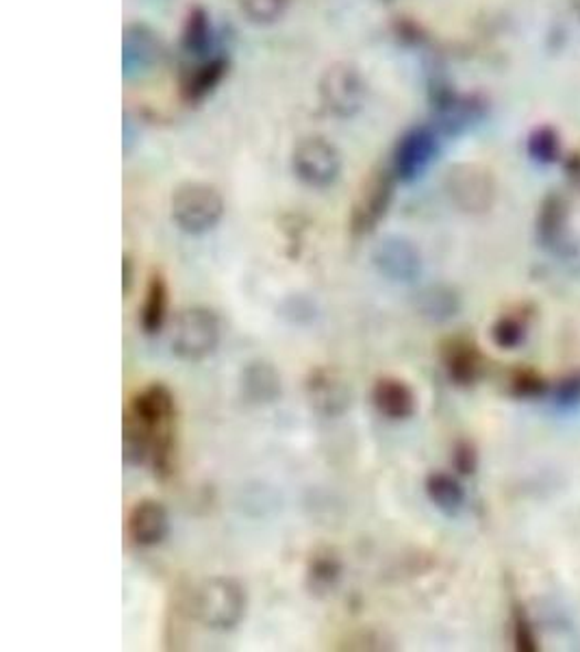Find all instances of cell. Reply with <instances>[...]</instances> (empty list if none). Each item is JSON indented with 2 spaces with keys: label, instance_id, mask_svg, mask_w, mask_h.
Returning <instances> with one entry per match:
<instances>
[{
  "label": "cell",
  "instance_id": "cell-1",
  "mask_svg": "<svg viewBox=\"0 0 580 652\" xmlns=\"http://www.w3.org/2000/svg\"><path fill=\"white\" fill-rule=\"evenodd\" d=\"M177 402L172 391L152 383L130 398L123 418V446L129 463L150 461L155 474H172Z\"/></svg>",
  "mask_w": 580,
  "mask_h": 652
},
{
  "label": "cell",
  "instance_id": "cell-2",
  "mask_svg": "<svg viewBox=\"0 0 580 652\" xmlns=\"http://www.w3.org/2000/svg\"><path fill=\"white\" fill-rule=\"evenodd\" d=\"M196 618L215 631L235 629L246 613V591L235 579L213 577L193 593Z\"/></svg>",
  "mask_w": 580,
  "mask_h": 652
},
{
  "label": "cell",
  "instance_id": "cell-3",
  "mask_svg": "<svg viewBox=\"0 0 580 652\" xmlns=\"http://www.w3.org/2000/svg\"><path fill=\"white\" fill-rule=\"evenodd\" d=\"M170 213L175 224L190 235L211 231L224 215V198L218 188L200 181L183 183L175 190L170 200Z\"/></svg>",
  "mask_w": 580,
  "mask_h": 652
},
{
  "label": "cell",
  "instance_id": "cell-4",
  "mask_svg": "<svg viewBox=\"0 0 580 652\" xmlns=\"http://www.w3.org/2000/svg\"><path fill=\"white\" fill-rule=\"evenodd\" d=\"M318 96L330 116L346 120L361 112L368 96V81L359 65L335 62L320 76Z\"/></svg>",
  "mask_w": 580,
  "mask_h": 652
},
{
  "label": "cell",
  "instance_id": "cell-5",
  "mask_svg": "<svg viewBox=\"0 0 580 652\" xmlns=\"http://www.w3.org/2000/svg\"><path fill=\"white\" fill-rule=\"evenodd\" d=\"M433 127L442 137H458L474 129L487 116V98L476 92H456L449 85H437L431 96Z\"/></svg>",
  "mask_w": 580,
  "mask_h": 652
},
{
  "label": "cell",
  "instance_id": "cell-6",
  "mask_svg": "<svg viewBox=\"0 0 580 652\" xmlns=\"http://www.w3.org/2000/svg\"><path fill=\"white\" fill-rule=\"evenodd\" d=\"M398 177L393 175L391 166L389 168H377L372 170L359 186V192L352 200L350 209V233L355 238L370 235L377 231L381 220L386 218L391 200H393V190H396Z\"/></svg>",
  "mask_w": 580,
  "mask_h": 652
},
{
  "label": "cell",
  "instance_id": "cell-7",
  "mask_svg": "<svg viewBox=\"0 0 580 652\" xmlns=\"http://www.w3.org/2000/svg\"><path fill=\"white\" fill-rule=\"evenodd\" d=\"M294 175L309 188H330L344 168L339 148L324 135H307L292 150Z\"/></svg>",
  "mask_w": 580,
  "mask_h": 652
},
{
  "label": "cell",
  "instance_id": "cell-8",
  "mask_svg": "<svg viewBox=\"0 0 580 652\" xmlns=\"http://www.w3.org/2000/svg\"><path fill=\"white\" fill-rule=\"evenodd\" d=\"M442 135L433 125H415L404 130L391 153V170L398 181L411 183L420 179L437 159Z\"/></svg>",
  "mask_w": 580,
  "mask_h": 652
},
{
  "label": "cell",
  "instance_id": "cell-9",
  "mask_svg": "<svg viewBox=\"0 0 580 652\" xmlns=\"http://www.w3.org/2000/svg\"><path fill=\"white\" fill-rule=\"evenodd\" d=\"M220 344V323L213 312L192 307L179 314L172 326V353L183 361H202Z\"/></svg>",
  "mask_w": 580,
  "mask_h": 652
},
{
  "label": "cell",
  "instance_id": "cell-10",
  "mask_svg": "<svg viewBox=\"0 0 580 652\" xmlns=\"http://www.w3.org/2000/svg\"><path fill=\"white\" fill-rule=\"evenodd\" d=\"M446 190L461 211L485 213L496 200V179L481 164H458L449 170Z\"/></svg>",
  "mask_w": 580,
  "mask_h": 652
},
{
  "label": "cell",
  "instance_id": "cell-11",
  "mask_svg": "<svg viewBox=\"0 0 580 652\" xmlns=\"http://www.w3.org/2000/svg\"><path fill=\"white\" fill-rule=\"evenodd\" d=\"M166 46L159 33L144 24V22H129L123 31V74L125 78H144L150 72H155L164 62Z\"/></svg>",
  "mask_w": 580,
  "mask_h": 652
},
{
  "label": "cell",
  "instance_id": "cell-12",
  "mask_svg": "<svg viewBox=\"0 0 580 652\" xmlns=\"http://www.w3.org/2000/svg\"><path fill=\"white\" fill-rule=\"evenodd\" d=\"M372 261L381 274H386L387 278H391V281H400V283H409V281L418 278V274L422 270V260H420L418 249L409 240L398 238V235L383 238L372 253Z\"/></svg>",
  "mask_w": 580,
  "mask_h": 652
},
{
  "label": "cell",
  "instance_id": "cell-13",
  "mask_svg": "<svg viewBox=\"0 0 580 652\" xmlns=\"http://www.w3.org/2000/svg\"><path fill=\"white\" fill-rule=\"evenodd\" d=\"M170 533V518L159 501L144 498L130 507L127 516V535L139 548L159 546Z\"/></svg>",
  "mask_w": 580,
  "mask_h": 652
},
{
  "label": "cell",
  "instance_id": "cell-14",
  "mask_svg": "<svg viewBox=\"0 0 580 652\" xmlns=\"http://www.w3.org/2000/svg\"><path fill=\"white\" fill-rule=\"evenodd\" d=\"M307 398L326 418H337L350 407V388L333 368H316L307 377Z\"/></svg>",
  "mask_w": 580,
  "mask_h": 652
},
{
  "label": "cell",
  "instance_id": "cell-15",
  "mask_svg": "<svg viewBox=\"0 0 580 652\" xmlns=\"http://www.w3.org/2000/svg\"><path fill=\"white\" fill-rule=\"evenodd\" d=\"M442 359L446 366V372L451 377L452 383L467 388L474 386L485 368V359L478 350V346L470 337H451L442 346Z\"/></svg>",
  "mask_w": 580,
  "mask_h": 652
},
{
  "label": "cell",
  "instance_id": "cell-16",
  "mask_svg": "<svg viewBox=\"0 0 580 652\" xmlns=\"http://www.w3.org/2000/svg\"><path fill=\"white\" fill-rule=\"evenodd\" d=\"M226 72H229V60L224 57H207L188 67V72L181 78L183 101L190 105L202 103L209 94L215 92V87L222 83Z\"/></svg>",
  "mask_w": 580,
  "mask_h": 652
},
{
  "label": "cell",
  "instance_id": "cell-17",
  "mask_svg": "<svg viewBox=\"0 0 580 652\" xmlns=\"http://www.w3.org/2000/svg\"><path fill=\"white\" fill-rule=\"evenodd\" d=\"M372 402L377 411L389 420H409L418 409L413 390L396 377H383L375 383Z\"/></svg>",
  "mask_w": 580,
  "mask_h": 652
},
{
  "label": "cell",
  "instance_id": "cell-18",
  "mask_svg": "<svg viewBox=\"0 0 580 652\" xmlns=\"http://www.w3.org/2000/svg\"><path fill=\"white\" fill-rule=\"evenodd\" d=\"M570 222V204L566 196L550 192L541 200L537 215V238L546 249H557L566 242Z\"/></svg>",
  "mask_w": 580,
  "mask_h": 652
},
{
  "label": "cell",
  "instance_id": "cell-19",
  "mask_svg": "<svg viewBox=\"0 0 580 652\" xmlns=\"http://www.w3.org/2000/svg\"><path fill=\"white\" fill-rule=\"evenodd\" d=\"M166 314H168V283L164 274L152 272L146 283L144 303L139 312V325L144 328V333L157 335L166 323Z\"/></svg>",
  "mask_w": 580,
  "mask_h": 652
},
{
  "label": "cell",
  "instance_id": "cell-20",
  "mask_svg": "<svg viewBox=\"0 0 580 652\" xmlns=\"http://www.w3.org/2000/svg\"><path fill=\"white\" fill-rule=\"evenodd\" d=\"M211 42H213L211 15L204 7L193 4L188 9L183 27H181V49L192 57H204L211 51Z\"/></svg>",
  "mask_w": 580,
  "mask_h": 652
},
{
  "label": "cell",
  "instance_id": "cell-21",
  "mask_svg": "<svg viewBox=\"0 0 580 652\" xmlns=\"http://www.w3.org/2000/svg\"><path fill=\"white\" fill-rule=\"evenodd\" d=\"M426 494L431 498V503L442 509L444 514L454 516L461 512L463 503H465V490L458 483L456 476H452L449 472H431L426 476Z\"/></svg>",
  "mask_w": 580,
  "mask_h": 652
},
{
  "label": "cell",
  "instance_id": "cell-22",
  "mask_svg": "<svg viewBox=\"0 0 580 652\" xmlns=\"http://www.w3.org/2000/svg\"><path fill=\"white\" fill-rule=\"evenodd\" d=\"M244 393L253 402H272L281 393V379L270 364H251L242 375Z\"/></svg>",
  "mask_w": 580,
  "mask_h": 652
},
{
  "label": "cell",
  "instance_id": "cell-23",
  "mask_svg": "<svg viewBox=\"0 0 580 652\" xmlns=\"http://www.w3.org/2000/svg\"><path fill=\"white\" fill-rule=\"evenodd\" d=\"M418 309L422 316L431 320H449L458 312V298L456 294L444 285H431L420 292L418 296Z\"/></svg>",
  "mask_w": 580,
  "mask_h": 652
},
{
  "label": "cell",
  "instance_id": "cell-24",
  "mask_svg": "<svg viewBox=\"0 0 580 652\" xmlns=\"http://www.w3.org/2000/svg\"><path fill=\"white\" fill-rule=\"evenodd\" d=\"M526 150L535 164H541V166L557 164L561 161V135L557 133V129L541 125L530 130L526 139Z\"/></svg>",
  "mask_w": 580,
  "mask_h": 652
},
{
  "label": "cell",
  "instance_id": "cell-25",
  "mask_svg": "<svg viewBox=\"0 0 580 652\" xmlns=\"http://www.w3.org/2000/svg\"><path fill=\"white\" fill-rule=\"evenodd\" d=\"M238 4L251 24L270 27L287 13L292 0H238Z\"/></svg>",
  "mask_w": 580,
  "mask_h": 652
},
{
  "label": "cell",
  "instance_id": "cell-26",
  "mask_svg": "<svg viewBox=\"0 0 580 652\" xmlns=\"http://www.w3.org/2000/svg\"><path fill=\"white\" fill-rule=\"evenodd\" d=\"M492 339L498 348L514 350L526 339V323L516 314L500 316L492 326Z\"/></svg>",
  "mask_w": 580,
  "mask_h": 652
},
{
  "label": "cell",
  "instance_id": "cell-27",
  "mask_svg": "<svg viewBox=\"0 0 580 652\" xmlns=\"http://www.w3.org/2000/svg\"><path fill=\"white\" fill-rule=\"evenodd\" d=\"M339 572H341L339 561H337L330 553H324V555H316V557L309 561L307 579H309V586H312V589H316V591H326L328 587H333L337 583Z\"/></svg>",
  "mask_w": 580,
  "mask_h": 652
},
{
  "label": "cell",
  "instance_id": "cell-28",
  "mask_svg": "<svg viewBox=\"0 0 580 652\" xmlns=\"http://www.w3.org/2000/svg\"><path fill=\"white\" fill-rule=\"evenodd\" d=\"M509 390L517 398H539L548 391L546 379L532 368H517L509 379Z\"/></svg>",
  "mask_w": 580,
  "mask_h": 652
},
{
  "label": "cell",
  "instance_id": "cell-29",
  "mask_svg": "<svg viewBox=\"0 0 580 652\" xmlns=\"http://www.w3.org/2000/svg\"><path fill=\"white\" fill-rule=\"evenodd\" d=\"M512 631H514V644L519 652L537 651V638L535 631L526 618V611L521 607H514L512 613Z\"/></svg>",
  "mask_w": 580,
  "mask_h": 652
},
{
  "label": "cell",
  "instance_id": "cell-30",
  "mask_svg": "<svg viewBox=\"0 0 580 652\" xmlns=\"http://www.w3.org/2000/svg\"><path fill=\"white\" fill-rule=\"evenodd\" d=\"M555 402L561 409H572L580 404V372H572L559 381L555 391Z\"/></svg>",
  "mask_w": 580,
  "mask_h": 652
},
{
  "label": "cell",
  "instance_id": "cell-31",
  "mask_svg": "<svg viewBox=\"0 0 580 652\" xmlns=\"http://www.w3.org/2000/svg\"><path fill=\"white\" fill-rule=\"evenodd\" d=\"M452 463L461 474H474L476 472V449L470 442H458L452 453Z\"/></svg>",
  "mask_w": 580,
  "mask_h": 652
},
{
  "label": "cell",
  "instance_id": "cell-32",
  "mask_svg": "<svg viewBox=\"0 0 580 652\" xmlns=\"http://www.w3.org/2000/svg\"><path fill=\"white\" fill-rule=\"evenodd\" d=\"M563 168H566V177H568L570 186L580 190V153H572V155L563 161Z\"/></svg>",
  "mask_w": 580,
  "mask_h": 652
},
{
  "label": "cell",
  "instance_id": "cell-33",
  "mask_svg": "<svg viewBox=\"0 0 580 652\" xmlns=\"http://www.w3.org/2000/svg\"><path fill=\"white\" fill-rule=\"evenodd\" d=\"M123 281H125V294H129L130 290V260L125 257L123 261Z\"/></svg>",
  "mask_w": 580,
  "mask_h": 652
},
{
  "label": "cell",
  "instance_id": "cell-34",
  "mask_svg": "<svg viewBox=\"0 0 580 652\" xmlns=\"http://www.w3.org/2000/svg\"><path fill=\"white\" fill-rule=\"evenodd\" d=\"M570 7H572V11H574V15L579 18L580 22V0H570Z\"/></svg>",
  "mask_w": 580,
  "mask_h": 652
}]
</instances>
